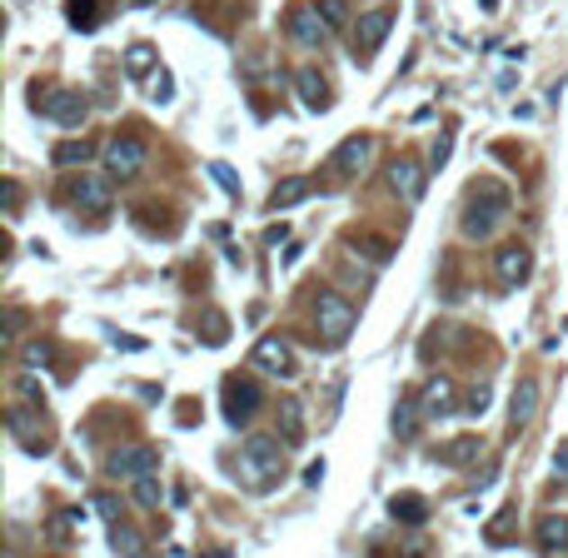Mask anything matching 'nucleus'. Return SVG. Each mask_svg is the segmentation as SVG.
<instances>
[{
    "label": "nucleus",
    "mask_w": 568,
    "mask_h": 558,
    "mask_svg": "<svg viewBox=\"0 0 568 558\" xmlns=\"http://www.w3.org/2000/svg\"><path fill=\"white\" fill-rule=\"evenodd\" d=\"M479 454H483V439H479V434H464V439L444 444V449L434 454V459H439V464H454V469H459V464H473Z\"/></svg>",
    "instance_id": "nucleus-17"
},
{
    "label": "nucleus",
    "mask_w": 568,
    "mask_h": 558,
    "mask_svg": "<svg viewBox=\"0 0 568 558\" xmlns=\"http://www.w3.org/2000/svg\"><path fill=\"white\" fill-rule=\"evenodd\" d=\"M70 21L90 25V21H95V5H90V0H70Z\"/></svg>",
    "instance_id": "nucleus-34"
},
{
    "label": "nucleus",
    "mask_w": 568,
    "mask_h": 558,
    "mask_svg": "<svg viewBox=\"0 0 568 558\" xmlns=\"http://www.w3.org/2000/svg\"><path fill=\"white\" fill-rule=\"evenodd\" d=\"M294 86H300V95H304V105H310V110H320L324 100H329L324 76H320V70H310V65H304V70H294Z\"/></svg>",
    "instance_id": "nucleus-21"
},
{
    "label": "nucleus",
    "mask_w": 568,
    "mask_h": 558,
    "mask_svg": "<svg viewBox=\"0 0 568 558\" xmlns=\"http://www.w3.org/2000/svg\"><path fill=\"white\" fill-rule=\"evenodd\" d=\"M464 409H469V414H483V409H489V384H473L469 399H464Z\"/></svg>",
    "instance_id": "nucleus-32"
},
{
    "label": "nucleus",
    "mask_w": 568,
    "mask_h": 558,
    "mask_svg": "<svg viewBox=\"0 0 568 558\" xmlns=\"http://www.w3.org/2000/svg\"><path fill=\"white\" fill-rule=\"evenodd\" d=\"M320 15H324V25H329V31H344V21H349V5H344V0H320Z\"/></svg>",
    "instance_id": "nucleus-30"
},
{
    "label": "nucleus",
    "mask_w": 568,
    "mask_h": 558,
    "mask_svg": "<svg viewBox=\"0 0 568 558\" xmlns=\"http://www.w3.org/2000/svg\"><path fill=\"white\" fill-rule=\"evenodd\" d=\"M284 449H290V444L269 439V434H249L245 439V449H239V473H245V483L255 494H269V489L284 479Z\"/></svg>",
    "instance_id": "nucleus-1"
},
{
    "label": "nucleus",
    "mask_w": 568,
    "mask_h": 558,
    "mask_svg": "<svg viewBox=\"0 0 568 558\" xmlns=\"http://www.w3.org/2000/svg\"><path fill=\"white\" fill-rule=\"evenodd\" d=\"M304 194H310V180H284L275 194H269V210H290V204H300Z\"/></svg>",
    "instance_id": "nucleus-25"
},
{
    "label": "nucleus",
    "mask_w": 568,
    "mask_h": 558,
    "mask_svg": "<svg viewBox=\"0 0 568 558\" xmlns=\"http://www.w3.org/2000/svg\"><path fill=\"white\" fill-rule=\"evenodd\" d=\"M493 269H499L504 284H524L528 269H534V255H528V245H504L499 249V259H493Z\"/></svg>",
    "instance_id": "nucleus-14"
},
{
    "label": "nucleus",
    "mask_w": 568,
    "mask_h": 558,
    "mask_svg": "<svg viewBox=\"0 0 568 558\" xmlns=\"http://www.w3.org/2000/svg\"><path fill=\"white\" fill-rule=\"evenodd\" d=\"M354 320H359V314H354V304L344 300L339 290H320L314 294V334H320V344H344L349 339V329H354Z\"/></svg>",
    "instance_id": "nucleus-2"
},
{
    "label": "nucleus",
    "mask_w": 568,
    "mask_h": 558,
    "mask_svg": "<svg viewBox=\"0 0 568 558\" xmlns=\"http://www.w3.org/2000/svg\"><path fill=\"white\" fill-rule=\"evenodd\" d=\"M110 548L115 554H145V538H140V528H130V524H110Z\"/></svg>",
    "instance_id": "nucleus-24"
},
{
    "label": "nucleus",
    "mask_w": 568,
    "mask_h": 558,
    "mask_svg": "<svg viewBox=\"0 0 568 558\" xmlns=\"http://www.w3.org/2000/svg\"><path fill=\"white\" fill-rule=\"evenodd\" d=\"M35 100H41V110L55 125H80V120H86V100H80L76 90H45V95H35Z\"/></svg>",
    "instance_id": "nucleus-10"
},
{
    "label": "nucleus",
    "mask_w": 568,
    "mask_h": 558,
    "mask_svg": "<svg viewBox=\"0 0 568 558\" xmlns=\"http://www.w3.org/2000/svg\"><path fill=\"white\" fill-rule=\"evenodd\" d=\"M15 334H21V310H11V320H5V344H15Z\"/></svg>",
    "instance_id": "nucleus-38"
},
{
    "label": "nucleus",
    "mask_w": 568,
    "mask_h": 558,
    "mask_svg": "<svg viewBox=\"0 0 568 558\" xmlns=\"http://www.w3.org/2000/svg\"><path fill=\"white\" fill-rule=\"evenodd\" d=\"M389 25H394V11H389V5L369 11L365 21H359V35H354V55H359V60H374V50L384 45V35H389Z\"/></svg>",
    "instance_id": "nucleus-6"
},
{
    "label": "nucleus",
    "mask_w": 568,
    "mask_h": 558,
    "mask_svg": "<svg viewBox=\"0 0 568 558\" xmlns=\"http://www.w3.org/2000/svg\"><path fill=\"white\" fill-rule=\"evenodd\" d=\"M389 514L404 518V524H424V518H429V499L424 494H394L389 499Z\"/></svg>",
    "instance_id": "nucleus-22"
},
{
    "label": "nucleus",
    "mask_w": 568,
    "mask_h": 558,
    "mask_svg": "<svg viewBox=\"0 0 568 558\" xmlns=\"http://www.w3.org/2000/svg\"><path fill=\"white\" fill-rule=\"evenodd\" d=\"M105 170H110V180H135V175L145 170V140L140 135H115L105 145Z\"/></svg>",
    "instance_id": "nucleus-4"
},
{
    "label": "nucleus",
    "mask_w": 568,
    "mask_h": 558,
    "mask_svg": "<svg viewBox=\"0 0 568 558\" xmlns=\"http://www.w3.org/2000/svg\"><path fill=\"white\" fill-rule=\"evenodd\" d=\"M90 160V145L86 140H65V145H55V165L60 170H70V165H86Z\"/></svg>",
    "instance_id": "nucleus-26"
},
{
    "label": "nucleus",
    "mask_w": 568,
    "mask_h": 558,
    "mask_svg": "<svg viewBox=\"0 0 568 558\" xmlns=\"http://www.w3.org/2000/svg\"><path fill=\"white\" fill-rule=\"evenodd\" d=\"M538 548H544V554L568 548V518L563 514H544L538 518Z\"/></svg>",
    "instance_id": "nucleus-20"
},
{
    "label": "nucleus",
    "mask_w": 568,
    "mask_h": 558,
    "mask_svg": "<svg viewBox=\"0 0 568 558\" xmlns=\"http://www.w3.org/2000/svg\"><path fill=\"white\" fill-rule=\"evenodd\" d=\"M25 364L45 369V364H50V344H31V349H25Z\"/></svg>",
    "instance_id": "nucleus-33"
},
{
    "label": "nucleus",
    "mask_w": 568,
    "mask_h": 558,
    "mask_svg": "<svg viewBox=\"0 0 568 558\" xmlns=\"http://www.w3.org/2000/svg\"><path fill=\"white\" fill-rule=\"evenodd\" d=\"M200 339H204V344H225V339H230V320L210 310V314L200 320Z\"/></svg>",
    "instance_id": "nucleus-27"
},
{
    "label": "nucleus",
    "mask_w": 568,
    "mask_h": 558,
    "mask_svg": "<svg viewBox=\"0 0 568 558\" xmlns=\"http://www.w3.org/2000/svg\"><path fill=\"white\" fill-rule=\"evenodd\" d=\"M90 508H95V514L105 518V524H115V518L125 514V508H120V499H115V494H90Z\"/></svg>",
    "instance_id": "nucleus-31"
},
{
    "label": "nucleus",
    "mask_w": 568,
    "mask_h": 558,
    "mask_svg": "<svg viewBox=\"0 0 568 558\" xmlns=\"http://www.w3.org/2000/svg\"><path fill=\"white\" fill-rule=\"evenodd\" d=\"M150 65H155V50H150V45H130V55H125V70H130V76H145Z\"/></svg>",
    "instance_id": "nucleus-28"
},
{
    "label": "nucleus",
    "mask_w": 568,
    "mask_h": 558,
    "mask_svg": "<svg viewBox=\"0 0 568 558\" xmlns=\"http://www.w3.org/2000/svg\"><path fill=\"white\" fill-rule=\"evenodd\" d=\"M135 504H145V508L160 504V483H155V473H140L135 479Z\"/></svg>",
    "instance_id": "nucleus-29"
},
{
    "label": "nucleus",
    "mask_w": 568,
    "mask_h": 558,
    "mask_svg": "<svg viewBox=\"0 0 568 558\" xmlns=\"http://www.w3.org/2000/svg\"><path fill=\"white\" fill-rule=\"evenodd\" d=\"M255 364L259 369H275V374H290V369H294L290 339H284V334H265V339L255 344Z\"/></svg>",
    "instance_id": "nucleus-13"
},
{
    "label": "nucleus",
    "mask_w": 568,
    "mask_h": 558,
    "mask_svg": "<svg viewBox=\"0 0 568 558\" xmlns=\"http://www.w3.org/2000/svg\"><path fill=\"white\" fill-rule=\"evenodd\" d=\"M279 434H284V444H304V404L294 394H284L279 399Z\"/></svg>",
    "instance_id": "nucleus-16"
},
{
    "label": "nucleus",
    "mask_w": 568,
    "mask_h": 558,
    "mask_svg": "<svg viewBox=\"0 0 568 558\" xmlns=\"http://www.w3.org/2000/svg\"><path fill=\"white\" fill-rule=\"evenodd\" d=\"M389 184H394L409 204H419V194H424V165L409 160V155H399V160L389 165Z\"/></svg>",
    "instance_id": "nucleus-12"
},
{
    "label": "nucleus",
    "mask_w": 568,
    "mask_h": 558,
    "mask_svg": "<svg viewBox=\"0 0 568 558\" xmlns=\"http://www.w3.org/2000/svg\"><path fill=\"white\" fill-rule=\"evenodd\" d=\"M419 414H424V409H419V399H399V404H394V434H399V439H414Z\"/></svg>",
    "instance_id": "nucleus-23"
},
{
    "label": "nucleus",
    "mask_w": 568,
    "mask_h": 558,
    "mask_svg": "<svg viewBox=\"0 0 568 558\" xmlns=\"http://www.w3.org/2000/svg\"><path fill=\"white\" fill-rule=\"evenodd\" d=\"M5 424H11V434H15V444H21L25 454H50V439H45V424L35 414H25L21 404L5 414Z\"/></svg>",
    "instance_id": "nucleus-9"
},
{
    "label": "nucleus",
    "mask_w": 568,
    "mask_h": 558,
    "mask_svg": "<svg viewBox=\"0 0 568 558\" xmlns=\"http://www.w3.org/2000/svg\"><path fill=\"white\" fill-rule=\"evenodd\" d=\"M369 160H374V140L369 135H349L339 150H334V170L339 175H365Z\"/></svg>",
    "instance_id": "nucleus-11"
},
{
    "label": "nucleus",
    "mask_w": 568,
    "mask_h": 558,
    "mask_svg": "<svg viewBox=\"0 0 568 558\" xmlns=\"http://www.w3.org/2000/svg\"><path fill=\"white\" fill-rule=\"evenodd\" d=\"M60 194H70V204H80L86 215H105V210H110V184H105V180H95V175L65 180V190H60Z\"/></svg>",
    "instance_id": "nucleus-7"
},
{
    "label": "nucleus",
    "mask_w": 568,
    "mask_h": 558,
    "mask_svg": "<svg viewBox=\"0 0 568 558\" xmlns=\"http://www.w3.org/2000/svg\"><path fill=\"white\" fill-rule=\"evenodd\" d=\"M449 145H454V140H449V135H444V140H439V145H434V160H429V165H444V160H449Z\"/></svg>",
    "instance_id": "nucleus-39"
},
{
    "label": "nucleus",
    "mask_w": 568,
    "mask_h": 558,
    "mask_svg": "<svg viewBox=\"0 0 568 558\" xmlns=\"http://www.w3.org/2000/svg\"><path fill=\"white\" fill-rule=\"evenodd\" d=\"M290 35H294L300 45H320L324 35H329V25H324L320 5H314V11H290Z\"/></svg>",
    "instance_id": "nucleus-15"
},
{
    "label": "nucleus",
    "mask_w": 568,
    "mask_h": 558,
    "mask_svg": "<svg viewBox=\"0 0 568 558\" xmlns=\"http://www.w3.org/2000/svg\"><path fill=\"white\" fill-rule=\"evenodd\" d=\"M534 409H538V384H534V379H524V384L514 389V404H509V418H514V434L524 429L528 418H534Z\"/></svg>",
    "instance_id": "nucleus-19"
},
{
    "label": "nucleus",
    "mask_w": 568,
    "mask_h": 558,
    "mask_svg": "<svg viewBox=\"0 0 568 558\" xmlns=\"http://www.w3.org/2000/svg\"><path fill=\"white\" fill-rule=\"evenodd\" d=\"M504 215H509V194L499 190V184H489V190H483L479 200L464 210V235H469V239H489Z\"/></svg>",
    "instance_id": "nucleus-3"
},
{
    "label": "nucleus",
    "mask_w": 568,
    "mask_h": 558,
    "mask_svg": "<svg viewBox=\"0 0 568 558\" xmlns=\"http://www.w3.org/2000/svg\"><path fill=\"white\" fill-rule=\"evenodd\" d=\"M210 175H215V180L225 184V190H235V194H239V180H235V170H225V165H210Z\"/></svg>",
    "instance_id": "nucleus-36"
},
{
    "label": "nucleus",
    "mask_w": 568,
    "mask_h": 558,
    "mask_svg": "<svg viewBox=\"0 0 568 558\" xmlns=\"http://www.w3.org/2000/svg\"><path fill=\"white\" fill-rule=\"evenodd\" d=\"M255 409H259V384H249V379H230L225 384V418L230 424H249L255 418Z\"/></svg>",
    "instance_id": "nucleus-8"
},
{
    "label": "nucleus",
    "mask_w": 568,
    "mask_h": 558,
    "mask_svg": "<svg viewBox=\"0 0 568 558\" xmlns=\"http://www.w3.org/2000/svg\"><path fill=\"white\" fill-rule=\"evenodd\" d=\"M554 473L568 483V444H558V449H554Z\"/></svg>",
    "instance_id": "nucleus-37"
},
{
    "label": "nucleus",
    "mask_w": 568,
    "mask_h": 558,
    "mask_svg": "<svg viewBox=\"0 0 568 558\" xmlns=\"http://www.w3.org/2000/svg\"><path fill=\"white\" fill-rule=\"evenodd\" d=\"M135 5H150V0H135Z\"/></svg>",
    "instance_id": "nucleus-40"
},
{
    "label": "nucleus",
    "mask_w": 568,
    "mask_h": 558,
    "mask_svg": "<svg viewBox=\"0 0 568 558\" xmlns=\"http://www.w3.org/2000/svg\"><path fill=\"white\" fill-rule=\"evenodd\" d=\"M155 469H160V449H150V444H125V449L110 454L115 479H140V473H155Z\"/></svg>",
    "instance_id": "nucleus-5"
},
{
    "label": "nucleus",
    "mask_w": 568,
    "mask_h": 558,
    "mask_svg": "<svg viewBox=\"0 0 568 558\" xmlns=\"http://www.w3.org/2000/svg\"><path fill=\"white\" fill-rule=\"evenodd\" d=\"M454 409H459V404H454V384L439 374L429 389H424V414H429V418H444V414H454Z\"/></svg>",
    "instance_id": "nucleus-18"
},
{
    "label": "nucleus",
    "mask_w": 568,
    "mask_h": 558,
    "mask_svg": "<svg viewBox=\"0 0 568 558\" xmlns=\"http://www.w3.org/2000/svg\"><path fill=\"white\" fill-rule=\"evenodd\" d=\"M15 394H21L25 404H35V409H41V389H35V379H21V384H15Z\"/></svg>",
    "instance_id": "nucleus-35"
}]
</instances>
